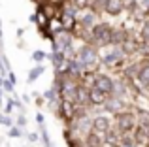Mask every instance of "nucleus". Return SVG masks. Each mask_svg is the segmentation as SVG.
Masks as SVG:
<instances>
[{"label":"nucleus","instance_id":"f257e3e1","mask_svg":"<svg viewBox=\"0 0 149 147\" xmlns=\"http://www.w3.org/2000/svg\"><path fill=\"white\" fill-rule=\"evenodd\" d=\"M91 38L96 45H109V40H111V26L109 23H95L91 26Z\"/></svg>","mask_w":149,"mask_h":147},{"label":"nucleus","instance_id":"f03ea898","mask_svg":"<svg viewBox=\"0 0 149 147\" xmlns=\"http://www.w3.org/2000/svg\"><path fill=\"white\" fill-rule=\"evenodd\" d=\"M98 55H96V49H95V45H81L79 47V51H77V62L81 64V66L87 70V68H93V66H96L98 64Z\"/></svg>","mask_w":149,"mask_h":147},{"label":"nucleus","instance_id":"7ed1b4c3","mask_svg":"<svg viewBox=\"0 0 149 147\" xmlns=\"http://www.w3.org/2000/svg\"><path fill=\"white\" fill-rule=\"evenodd\" d=\"M115 125L121 134L132 132L136 126V115L132 111H119V113H115Z\"/></svg>","mask_w":149,"mask_h":147},{"label":"nucleus","instance_id":"20e7f679","mask_svg":"<svg viewBox=\"0 0 149 147\" xmlns=\"http://www.w3.org/2000/svg\"><path fill=\"white\" fill-rule=\"evenodd\" d=\"M125 53L123 49H121V45H113V51L106 53L104 57H102V62L106 64V66H117V64H121L125 60Z\"/></svg>","mask_w":149,"mask_h":147},{"label":"nucleus","instance_id":"39448f33","mask_svg":"<svg viewBox=\"0 0 149 147\" xmlns=\"http://www.w3.org/2000/svg\"><path fill=\"white\" fill-rule=\"evenodd\" d=\"M93 85H95L96 89H100L102 92H106L108 96L113 92V81L109 79L108 76H102V74H96V77H95V83H93Z\"/></svg>","mask_w":149,"mask_h":147},{"label":"nucleus","instance_id":"423d86ee","mask_svg":"<svg viewBox=\"0 0 149 147\" xmlns=\"http://www.w3.org/2000/svg\"><path fill=\"white\" fill-rule=\"evenodd\" d=\"M76 104H79V106H87V104H91V98H89V89L87 85H77L76 87V100H74Z\"/></svg>","mask_w":149,"mask_h":147},{"label":"nucleus","instance_id":"0eeeda50","mask_svg":"<svg viewBox=\"0 0 149 147\" xmlns=\"http://www.w3.org/2000/svg\"><path fill=\"white\" fill-rule=\"evenodd\" d=\"M93 125V128H95V132H102V134H106L108 130H111V125H109V119L108 117H104V115H98V117L95 119V121L91 123Z\"/></svg>","mask_w":149,"mask_h":147},{"label":"nucleus","instance_id":"6e6552de","mask_svg":"<svg viewBox=\"0 0 149 147\" xmlns=\"http://www.w3.org/2000/svg\"><path fill=\"white\" fill-rule=\"evenodd\" d=\"M123 10H125L123 0H106V4H104V11L109 15H119Z\"/></svg>","mask_w":149,"mask_h":147},{"label":"nucleus","instance_id":"1a4fd4ad","mask_svg":"<svg viewBox=\"0 0 149 147\" xmlns=\"http://www.w3.org/2000/svg\"><path fill=\"white\" fill-rule=\"evenodd\" d=\"M96 23V13L93 10H87L85 13H81L79 21H77V25L81 26V28H91L93 25Z\"/></svg>","mask_w":149,"mask_h":147},{"label":"nucleus","instance_id":"9d476101","mask_svg":"<svg viewBox=\"0 0 149 147\" xmlns=\"http://www.w3.org/2000/svg\"><path fill=\"white\" fill-rule=\"evenodd\" d=\"M121 49H123L125 55H132V53H138V51H140V44L134 40V38L127 36V38L123 40V44H121Z\"/></svg>","mask_w":149,"mask_h":147},{"label":"nucleus","instance_id":"9b49d317","mask_svg":"<svg viewBox=\"0 0 149 147\" xmlns=\"http://www.w3.org/2000/svg\"><path fill=\"white\" fill-rule=\"evenodd\" d=\"M134 141H136V145H143V147H147L149 144V130L147 128H143L142 125L138 126V128L134 130Z\"/></svg>","mask_w":149,"mask_h":147},{"label":"nucleus","instance_id":"f8f14e48","mask_svg":"<svg viewBox=\"0 0 149 147\" xmlns=\"http://www.w3.org/2000/svg\"><path fill=\"white\" fill-rule=\"evenodd\" d=\"M89 98H91V104H96V106H104V102L108 100V94H106V92H102L100 89L93 87V89H89Z\"/></svg>","mask_w":149,"mask_h":147},{"label":"nucleus","instance_id":"ddd939ff","mask_svg":"<svg viewBox=\"0 0 149 147\" xmlns=\"http://www.w3.org/2000/svg\"><path fill=\"white\" fill-rule=\"evenodd\" d=\"M85 145L87 147H102L104 145V140H102V136L98 132H89L85 136Z\"/></svg>","mask_w":149,"mask_h":147},{"label":"nucleus","instance_id":"4468645a","mask_svg":"<svg viewBox=\"0 0 149 147\" xmlns=\"http://www.w3.org/2000/svg\"><path fill=\"white\" fill-rule=\"evenodd\" d=\"M127 36H128V32L125 28H117V30L111 28V40H109V45H121Z\"/></svg>","mask_w":149,"mask_h":147},{"label":"nucleus","instance_id":"2eb2a0df","mask_svg":"<svg viewBox=\"0 0 149 147\" xmlns=\"http://www.w3.org/2000/svg\"><path fill=\"white\" fill-rule=\"evenodd\" d=\"M44 72H45L44 64H42V62H38L36 66H34L32 70L29 72V77H26V81H29V83H34V81H36V79H38V77H40V76H42Z\"/></svg>","mask_w":149,"mask_h":147},{"label":"nucleus","instance_id":"dca6fc26","mask_svg":"<svg viewBox=\"0 0 149 147\" xmlns=\"http://www.w3.org/2000/svg\"><path fill=\"white\" fill-rule=\"evenodd\" d=\"M51 60H53L55 68L61 72V70H62V64H64V60H66L64 51H53V55H51Z\"/></svg>","mask_w":149,"mask_h":147},{"label":"nucleus","instance_id":"f3484780","mask_svg":"<svg viewBox=\"0 0 149 147\" xmlns=\"http://www.w3.org/2000/svg\"><path fill=\"white\" fill-rule=\"evenodd\" d=\"M138 79H140V83H142V85H149V62L143 64L142 70L138 72Z\"/></svg>","mask_w":149,"mask_h":147},{"label":"nucleus","instance_id":"a211bd4d","mask_svg":"<svg viewBox=\"0 0 149 147\" xmlns=\"http://www.w3.org/2000/svg\"><path fill=\"white\" fill-rule=\"evenodd\" d=\"M45 51H42V49H36V51L32 53V60H36V62H44L45 60Z\"/></svg>","mask_w":149,"mask_h":147},{"label":"nucleus","instance_id":"6ab92c4d","mask_svg":"<svg viewBox=\"0 0 149 147\" xmlns=\"http://www.w3.org/2000/svg\"><path fill=\"white\" fill-rule=\"evenodd\" d=\"M8 136H10V138H21V136H23L21 126H10V130H8Z\"/></svg>","mask_w":149,"mask_h":147},{"label":"nucleus","instance_id":"aec40b11","mask_svg":"<svg viewBox=\"0 0 149 147\" xmlns=\"http://www.w3.org/2000/svg\"><path fill=\"white\" fill-rule=\"evenodd\" d=\"M140 36H142V40H143V42H147V40H149V19H147L146 23H143L142 30H140Z\"/></svg>","mask_w":149,"mask_h":147},{"label":"nucleus","instance_id":"412c9836","mask_svg":"<svg viewBox=\"0 0 149 147\" xmlns=\"http://www.w3.org/2000/svg\"><path fill=\"white\" fill-rule=\"evenodd\" d=\"M40 130H42V138H44V145L49 147L51 141H49V134H47V130H45V125H44V123L40 125Z\"/></svg>","mask_w":149,"mask_h":147},{"label":"nucleus","instance_id":"4be33fe9","mask_svg":"<svg viewBox=\"0 0 149 147\" xmlns=\"http://www.w3.org/2000/svg\"><path fill=\"white\" fill-rule=\"evenodd\" d=\"M44 98H47V100H51V102H55V100H57V92H55V89L45 91V92H44Z\"/></svg>","mask_w":149,"mask_h":147},{"label":"nucleus","instance_id":"5701e85b","mask_svg":"<svg viewBox=\"0 0 149 147\" xmlns=\"http://www.w3.org/2000/svg\"><path fill=\"white\" fill-rule=\"evenodd\" d=\"M0 125H4V126H8L10 128L11 126V119L8 117V113H4V115H0Z\"/></svg>","mask_w":149,"mask_h":147},{"label":"nucleus","instance_id":"b1692460","mask_svg":"<svg viewBox=\"0 0 149 147\" xmlns=\"http://www.w3.org/2000/svg\"><path fill=\"white\" fill-rule=\"evenodd\" d=\"M2 87L6 89V91H10V92H13V83H11L10 79H2Z\"/></svg>","mask_w":149,"mask_h":147},{"label":"nucleus","instance_id":"393cba45","mask_svg":"<svg viewBox=\"0 0 149 147\" xmlns=\"http://www.w3.org/2000/svg\"><path fill=\"white\" fill-rule=\"evenodd\" d=\"M26 125V117L25 115H19L17 117V126H25Z\"/></svg>","mask_w":149,"mask_h":147},{"label":"nucleus","instance_id":"a878e982","mask_svg":"<svg viewBox=\"0 0 149 147\" xmlns=\"http://www.w3.org/2000/svg\"><path fill=\"white\" fill-rule=\"evenodd\" d=\"M13 107H15V102H11V100H10V102L6 104V113H11V110H13Z\"/></svg>","mask_w":149,"mask_h":147},{"label":"nucleus","instance_id":"bb28decb","mask_svg":"<svg viewBox=\"0 0 149 147\" xmlns=\"http://www.w3.org/2000/svg\"><path fill=\"white\" fill-rule=\"evenodd\" d=\"M36 121H38V125H42V123L45 121V117H44L42 113H36Z\"/></svg>","mask_w":149,"mask_h":147},{"label":"nucleus","instance_id":"cd10ccee","mask_svg":"<svg viewBox=\"0 0 149 147\" xmlns=\"http://www.w3.org/2000/svg\"><path fill=\"white\" fill-rule=\"evenodd\" d=\"M29 140H30V141H36L38 136H36V134H29Z\"/></svg>","mask_w":149,"mask_h":147},{"label":"nucleus","instance_id":"c85d7f7f","mask_svg":"<svg viewBox=\"0 0 149 147\" xmlns=\"http://www.w3.org/2000/svg\"><path fill=\"white\" fill-rule=\"evenodd\" d=\"M0 38H2V26H0Z\"/></svg>","mask_w":149,"mask_h":147},{"label":"nucleus","instance_id":"c756f323","mask_svg":"<svg viewBox=\"0 0 149 147\" xmlns=\"http://www.w3.org/2000/svg\"><path fill=\"white\" fill-rule=\"evenodd\" d=\"M0 87H2V77H0Z\"/></svg>","mask_w":149,"mask_h":147},{"label":"nucleus","instance_id":"7c9ffc66","mask_svg":"<svg viewBox=\"0 0 149 147\" xmlns=\"http://www.w3.org/2000/svg\"><path fill=\"white\" fill-rule=\"evenodd\" d=\"M0 102H2V92H0Z\"/></svg>","mask_w":149,"mask_h":147},{"label":"nucleus","instance_id":"2f4dec72","mask_svg":"<svg viewBox=\"0 0 149 147\" xmlns=\"http://www.w3.org/2000/svg\"><path fill=\"white\" fill-rule=\"evenodd\" d=\"M147 15H149V10H147Z\"/></svg>","mask_w":149,"mask_h":147},{"label":"nucleus","instance_id":"473e14b6","mask_svg":"<svg viewBox=\"0 0 149 147\" xmlns=\"http://www.w3.org/2000/svg\"><path fill=\"white\" fill-rule=\"evenodd\" d=\"M49 147H53V145H49Z\"/></svg>","mask_w":149,"mask_h":147}]
</instances>
